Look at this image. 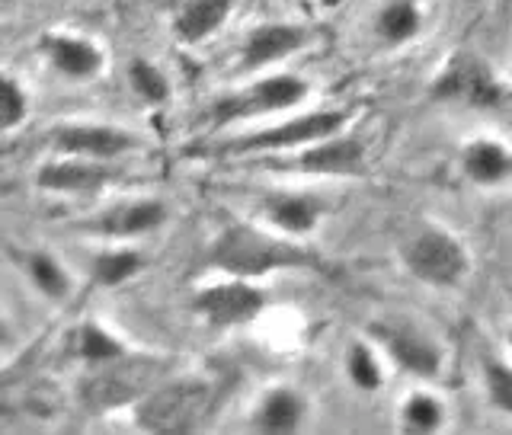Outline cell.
I'll use <instances>...</instances> for the list:
<instances>
[{"instance_id":"4fadbf2b","label":"cell","mask_w":512,"mask_h":435,"mask_svg":"<svg viewBox=\"0 0 512 435\" xmlns=\"http://www.w3.org/2000/svg\"><path fill=\"white\" fill-rule=\"evenodd\" d=\"M308 176H359L365 170V144L352 135H330L314 144H304L288 164Z\"/></svg>"},{"instance_id":"30bf717a","label":"cell","mask_w":512,"mask_h":435,"mask_svg":"<svg viewBox=\"0 0 512 435\" xmlns=\"http://www.w3.org/2000/svg\"><path fill=\"white\" fill-rule=\"evenodd\" d=\"M52 148L71 157H93V160H116L141 148V138L125 132L109 122H61L52 135Z\"/></svg>"},{"instance_id":"277c9868","label":"cell","mask_w":512,"mask_h":435,"mask_svg":"<svg viewBox=\"0 0 512 435\" xmlns=\"http://www.w3.org/2000/svg\"><path fill=\"white\" fill-rule=\"evenodd\" d=\"M400 260L416 282L429 288H455L471 272L468 247L439 224H426V228L416 231L400 247Z\"/></svg>"},{"instance_id":"83f0119b","label":"cell","mask_w":512,"mask_h":435,"mask_svg":"<svg viewBox=\"0 0 512 435\" xmlns=\"http://www.w3.org/2000/svg\"><path fill=\"white\" fill-rule=\"evenodd\" d=\"M29 116V93L13 74H4V87H0V122L4 132L20 128V122Z\"/></svg>"},{"instance_id":"8fae6325","label":"cell","mask_w":512,"mask_h":435,"mask_svg":"<svg viewBox=\"0 0 512 435\" xmlns=\"http://www.w3.org/2000/svg\"><path fill=\"white\" fill-rule=\"evenodd\" d=\"M170 218L164 199H125L80 221V231L106 237V240H138L160 231Z\"/></svg>"},{"instance_id":"3957f363","label":"cell","mask_w":512,"mask_h":435,"mask_svg":"<svg viewBox=\"0 0 512 435\" xmlns=\"http://www.w3.org/2000/svg\"><path fill=\"white\" fill-rule=\"evenodd\" d=\"M218 404L208 378H164L135 404V426L144 432H196L212 420Z\"/></svg>"},{"instance_id":"e0dca14e","label":"cell","mask_w":512,"mask_h":435,"mask_svg":"<svg viewBox=\"0 0 512 435\" xmlns=\"http://www.w3.org/2000/svg\"><path fill=\"white\" fill-rule=\"evenodd\" d=\"M234 13V0H180L173 13V36L186 45L212 39Z\"/></svg>"},{"instance_id":"484cf974","label":"cell","mask_w":512,"mask_h":435,"mask_svg":"<svg viewBox=\"0 0 512 435\" xmlns=\"http://www.w3.org/2000/svg\"><path fill=\"white\" fill-rule=\"evenodd\" d=\"M442 423H445L442 400L426 391H416L400 404V426L407 432H436L442 429Z\"/></svg>"},{"instance_id":"ffe728a7","label":"cell","mask_w":512,"mask_h":435,"mask_svg":"<svg viewBox=\"0 0 512 435\" xmlns=\"http://www.w3.org/2000/svg\"><path fill=\"white\" fill-rule=\"evenodd\" d=\"M125 352H132V349H128L112 330L96 324V320H80L68 336V356L90 365V368L112 362V359H122Z\"/></svg>"},{"instance_id":"52a82bcc","label":"cell","mask_w":512,"mask_h":435,"mask_svg":"<svg viewBox=\"0 0 512 435\" xmlns=\"http://www.w3.org/2000/svg\"><path fill=\"white\" fill-rule=\"evenodd\" d=\"M346 112L343 109H317L308 116H295L285 119L279 125H269L263 132H250L244 138H234L224 144V151L231 154H256V151H301L304 144H314L320 138L340 135L346 125Z\"/></svg>"},{"instance_id":"ba28073f","label":"cell","mask_w":512,"mask_h":435,"mask_svg":"<svg viewBox=\"0 0 512 435\" xmlns=\"http://www.w3.org/2000/svg\"><path fill=\"white\" fill-rule=\"evenodd\" d=\"M189 304H192V311H196V317L205 320L208 327L231 330V327L253 324V320L266 311L269 298L253 279L224 276V282L199 288V292L189 298Z\"/></svg>"},{"instance_id":"f1b7e54d","label":"cell","mask_w":512,"mask_h":435,"mask_svg":"<svg viewBox=\"0 0 512 435\" xmlns=\"http://www.w3.org/2000/svg\"><path fill=\"white\" fill-rule=\"evenodd\" d=\"M509 349H512V327H509Z\"/></svg>"},{"instance_id":"4316f807","label":"cell","mask_w":512,"mask_h":435,"mask_svg":"<svg viewBox=\"0 0 512 435\" xmlns=\"http://www.w3.org/2000/svg\"><path fill=\"white\" fill-rule=\"evenodd\" d=\"M484 391L496 410L512 416V365L496 356L484 359Z\"/></svg>"},{"instance_id":"5b68a950","label":"cell","mask_w":512,"mask_h":435,"mask_svg":"<svg viewBox=\"0 0 512 435\" xmlns=\"http://www.w3.org/2000/svg\"><path fill=\"white\" fill-rule=\"evenodd\" d=\"M304 96H311V84L295 74H269L253 80V84L240 87L234 93H224L208 109V119L215 125H231V122H247V119H263L276 116V112L295 109Z\"/></svg>"},{"instance_id":"cb8c5ba5","label":"cell","mask_w":512,"mask_h":435,"mask_svg":"<svg viewBox=\"0 0 512 435\" xmlns=\"http://www.w3.org/2000/svg\"><path fill=\"white\" fill-rule=\"evenodd\" d=\"M125 77H128V87H132V93L148 106H164L170 100V80L154 61L135 58L132 64H128Z\"/></svg>"},{"instance_id":"603a6c76","label":"cell","mask_w":512,"mask_h":435,"mask_svg":"<svg viewBox=\"0 0 512 435\" xmlns=\"http://www.w3.org/2000/svg\"><path fill=\"white\" fill-rule=\"evenodd\" d=\"M144 269L141 253L132 247H119V250H103L90 260V279L103 288H119L128 279H135Z\"/></svg>"},{"instance_id":"ac0fdd59","label":"cell","mask_w":512,"mask_h":435,"mask_svg":"<svg viewBox=\"0 0 512 435\" xmlns=\"http://www.w3.org/2000/svg\"><path fill=\"white\" fill-rule=\"evenodd\" d=\"M461 170L477 186H500L512 180V151L493 138H474L461 151Z\"/></svg>"},{"instance_id":"6da1fadb","label":"cell","mask_w":512,"mask_h":435,"mask_svg":"<svg viewBox=\"0 0 512 435\" xmlns=\"http://www.w3.org/2000/svg\"><path fill=\"white\" fill-rule=\"evenodd\" d=\"M205 263L221 276L237 279H263L282 269L327 272V263L311 247H304L295 237H285L279 231H260L247 221L224 224L208 244Z\"/></svg>"},{"instance_id":"f546056e","label":"cell","mask_w":512,"mask_h":435,"mask_svg":"<svg viewBox=\"0 0 512 435\" xmlns=\"http://www.w3.org/2000/svg\"><path fill=\"white\" fill-rule=\"evenodd\" d=\"M503 4H506V7H509V0H503Z\"/></svg>"},{"instance_id":"7402d4cb","label":"cell","mask_w":512,"mask_h":435,"mask_svg":"<svg viewBox=\"0 0 512 435\" xmlns=\"http://www.w3.org/2000/svg\"><path fill=\"white\" fill-rule=\"evenodd\" d=\"M20 269L23 276L32 282L39 295H45L48 301H64L71 295V276L52 253L45 250H26L20 256Z\"/></svg>"},{"instance_id":"d4e9b609","label":"cell","mask_w":512,"mask_h":435,"mask_svg":"<svg viewBox=\"0 0 512 435\" xmlns=\"http://www.w3.org/2000/svg\"><path fill=\"white\" fill-rule=\"evenodd\" d=\"M346 375H349L352 388H356V391L375 394L384 384V368H381L378 352L372 346H365V343H352L346 349Z\"/></svg>"},{"instance_id":"d6986e66","label":"cell","mask_w":512,"mask_h":435,"mask_svg":"<svg viewBox=\"0 0 512 435\" xmlns=\"http://www.w3.org/2000/svg\"><path fill=\"white\" fill-rule=\"evenodd\" d=\"M304 416H308V404L295 388H269L260 400V407L253 413V426L263 432H295L301 429Z\"/></svg>"},{"instance_id":"7c38bea8","label":"cell","mask_w":512,"mask_h":435,"mask_svg":"<svg viewBox=\"0 0 512 435\" xmlns=\"http://www.w3.org/2000/svg\"><path fill=\"white\" fill-rule=\"evenodd\" d=\"M112 183H119V170L112 160L93 157H71L61 154V160H48L36 170V186L42 192H100Z\"/></svg>"},{"instance_id":"44dd1931","label":"cell","mask_w":512,"mask_h":435,"mask_svg":"<svg viewBox=\"0 0 512 435\" xmlns=\"http://www.w3.org/2000/svg\"><path fill=\"white\" fill-rule=\"evenodd\" d=\"M420 29H423V10L416 0H391L375 16V36L391 48L407 45L410 39L420 36Z\"/></svg>"},{"instance_id":"5bb4252c","label":"cell","mask_w":512,"mask_h":435,"mask_svg":"<svg viewBox=\"0 0 512 435\" xmlns=\"http://www.w3.org/2000/svg\"><path fill=\"white\" fill-rule=\"evenodd\" d=\"M311 32L298 23H263L247 32L240 45V71H263L269 64L298 55L308 45Z\"/></svg>"},{"instance_id":"2e32d148","label":"cell","mask_w":512,"mask_h":435,"mask_svg":"<svg viewBox=\"0 0 512 435\" xmlns=\"http://www.w3.org/2000/svg\"><path fill=\"white\" fill-rule=\"evenodd\" d=\"M324 199L308 196V192H276V196L263 199V218L272 231L285 237H304L311 234L320 218H324Z\"/></svg>"},{"instance_id":"9c48e42d","label":"cell","mask_w":512,"mask_h":435,"mask_svg":"<svg viewBox=\"0 0 512 435\" xmlns=\"http://www.w3.org/2000/svg\"><path fill=\"white\" fill-rule=\"evenodd\" d=\"M368 333L375 336L378 346L388 352V359L416 378H439L442 375V346L432 336L410 324V320H375Z\"/></svg>"},{"instance_id":"9a60e30c","label":"cell","mask_w":512,"mask_h":435,"mask_svg":"<svg viewBox=\"0 0 512 435\" xmlns=\"http://www.w3.org/2000/svg\"><path fill=\"white\" fill-rule=\"evenodd\" d=\"M39 52L68 80H93L106 68L103 48L87 36H74V32H42Z\"/></svg>"},{"instance_id":"8992f818","label":"cell","mask_w":512,"mask_h":435,"mask_svg":"<svg viewBox=\"0 0 512 435\" xmlns=\"http://www.w3.org/2000/svg\"><path fill=\"white\" fill-rule=\"evenodd\" d=\"M429 96L439 103H461V106H471V109H496V106H503L506 90L484 58H477L474 52H458L439 71V77L432 80Z\"/></svg>"},{"instance_id":"7a4b0ae2","label":"cell","mask_w":512,"mask_h":435,"mask_svg":"<svg viewBox=\"0 0 512 435\" xmlns=\"http://www.w3.org/2000/svg\"><path fill=\"white\" fill-rule=\"evenodd\" d=\"M167 378V362L148 352H125L122 359L93 365L80 378V404L90 413H109L135 407Z\"/></svg>"}]
</instances>
